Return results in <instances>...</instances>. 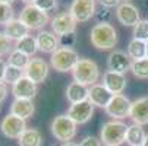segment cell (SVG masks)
I'll list each match as a JSON object with an SVG mask.
<instances>
[{
	"mask_svg": "<svg viewBox=\"0 0 148 146\" xmlns=\"http://www.w3.org/2000/svg\"><path fill=\"white\" fill-rule=\"evenodd\" d=\"M90 41L98 50H112L117 44V31L110 24H95L91 28Z\"/></svg>",
	"mask_w": 148,
	"mask_h": 146,
	"instance_id": "1",
	"label": "cell"
},
{
	"mask_svg": "<svg viewBox=\"0 0 148 146\" xmlns=\"http://www.w3.org/2000/svg\"><path fill=\"white\" fill-rule=\"evenodd\" d=\"M128 127L122 120H110L104 123L100 130V140L104 146H120L126 142Z\"/></svg>",
	"mask_w": 148,
	"mask_h": 146,
	"instance_id": "2",
	"label": "cell"
},
{
	"mask_svg": "<svg viewBox=\"0 0 148 146\" xmlns=\"http://www.w3.org/2000/svg\"><path fill=\"white\" fill-rule=\"evenodd\" d=\"M72 76L75 82H79L85 86H92L98 82L101 73L100 67L91 58H79L75 69L72 70Z\"/></svg>",
	"mask_w": 148,
	"mask_h": 146,
	"instance_id": "3",
	"label": "cell"
},
{
	"mask_svg": "<svg viewBox=\"0 0 148 146\" xmlns=\"http://www.w3.org/2000/svg\"><path fill=\"white\" fill-rule=\"evenodd\" d=\"M50 129H51V134L56 140L66 143V142H72V139L76 136L78 124L68 114H60L53 118Z\"/></svg>",
	"mask_w": 148,
	"mask_h": 146,
	"instance_id": "4",
	"label": "cell"
},
{
	"mask_svg": "<svg viewBox=\"0 0 148 146\" xmlns=\"http://www.w3.org/2000/svg\"><path fill=\"white\" fill-rule=\"evenodd\" d=\"M19 20L22 24H25L28 29L43 31V28L50 22V16L47 12L38 9L35 5H25L19 13Z\"/></svg>",
	"mask_w": 148,
	"mask_h": 146,
	"instance_id": "5",
	"label": "cell"
},
{
	"mask_svg": "<svg viewBox=\"0 0 148 146\" xmlns=\"http://www.w3.org/2000/svg\"><path fill=\"white\" fill-rule=\"evenodd\" d=\"M79 58H81L79 54L73 48H62L60 47L56 53L51 54L50 63L56 72L66 73V72H72L75 69Z\"/></svg>",
	"mask_w": 148,
	"mask_h": 146,
	"instance_id": "6",
	"label": "cell"
},
{
	"mask_svg": "<svg viewBox=\"0 0 148 146\" xmlns=\"http://www.w3.org/2000/svg\"><path fill=\"white\" fill-rule=\"evenodd\" d=\"M131 105H132V101L128 96H125L123 94H117V95H113L109 105L104 110L113 120H122V118L129 117Z\"/></svg>",
	"mask_w": 148,
	"mask_h": 146,
	"instance_id": "7",
	"label": "cell"
},
{
	"mask_svg": "<svg viewBox=\"0 0 148 146\" xmlns=\"http://www.w3.org/2000/svg\"><path fill=\"white\" fill-rule=\"evenodd\" d=\"M69 12L75 18L76 22L79 24L88 22L97 13L95 0H73L69 7Z\"/></svg>",
	"mask_w": 148,
	"mask_h": 146,
	"instance_id": "8",
	"label": "cell"
},
{
	"mask_svg": "<svg viewBox=\"0 0 148 146\" xmlns=\"http://www.w3.org/2000/svg\"><path fill=\"white\" fill-rule=\"evenodd\" d=\"M0 130L9 139H19L27 130V123L25 120L9 113L6 117H3L2 123H0Z\"/></svg>",
	"mask_w": 148,
	"mask_h": 146,
	"instance_id": "9",
	"label": "cell"
},
{
	"mask_svg": "<svg viewBox=\"0 0 148 146\" xmlns=\"http://www.w3.org/2000/svg\"><path fill=\"white\" fill-rule=\"evenodd\" d=\"M76 20L75 18L71 15V12H60L57 13L51 20H50V25H51V31L56 35H65L69 32H75L76 31Z\"/></svg>",
	"mask_w": 148,
	"mask_h": 146,
	"instance_id": "10",
	"label": "cell"
},
{
	"mask_svg": "<svg viewBox=\"0 0 148 146\" xmlns=\"http://www.w3.org/2000/svg\"><path fill=\"white\" fill-rule=\"evenodd\" d=\"M24 73L28 79H31L34 83L44 82L49 76V65L44 58L34 57L29 60L28 66L24 69Z\"/></svg>",
	"mask_w": 148,
	"mask_h": 146,
	"instance_id": "11",
	"label": "cell"
},
{
	"mask_svg": "<svg viewBox=\"0 0 148 146\" xmlns=\"http://www.w3.org/2000/svg\"><path fill=\"white\" fill-rule=\"evenodd\" d=\"M116 18L123 26H135L139 20V10L131 2H122L116 7Z\"/></svg>",
	"mask_w": 148,
	"mask_h": 146,
	"instance_id": "12",
	"label": "cell"
},
{
	"mask_svg": "<svg viewBox=\"0 0 148 146\" xmlns=\"http://www.w3.org/2000/svg\"><path fill=\"white\" fill-rule=\"evenodd\" d=\"M94 114V105L88 101H81L76 104H71L68 110V115L76 123V124H85L92 118Z\"/></svg>",
	"mask_w": 148,
	"mask_h": 146,
	"instance_id": "13",
	"label": "cell"
},
{
	"mask_svg": "<svg viewBox=\"0 0 148 146\" xmlns=\"http://www.w3.org/2000/svg\"><path fill=\"white\" fill-rule=\"evenodd\" d=\"M131 65H132L131 57L128 56L126 51H122V50H114L107 57L109 70H113V72H117V73L125 75L128 70H131Z\"/></svg>",
	"mask_w": 148,
	"mask_h": 146,
	"instance_id": "14",
	"label": "cell"
},
{
	"mask_svg": "<svg viewBox=\"0 0 148 146\" xmlns=\"http://www.w3.org/2000/svg\"><path fill=\"white\" fill-rule=\"evenodd\" d=\"M38 92L37 83H34L27 76L21 77L15 85H12V94L15 99H34Z\"/></svg>",
	"mask_w": 148,
	"mask_h": 146,
	"instance_id": "15",
	"label": "cell"
},
{
	"mask_svg": "<svg viewBox=\"0 0 148 146\" xmlns=\"http://www.w3.org/2000/svg\"><path fill=\"white\" fill-rule=\"evenodd\" d=\"M103 85L113 95H117V94H123V91L126 89V85H128V80H126V76L123 73L106 70L103 75Z\"/></svg>",
	"mask_w": 148,
	"mask_h": 146,
	"instance_id": "16",
	"label": "cell"
},
{
	"mask_svg": "<svg viewBox=\"0 0 148 146\" xmlns=\"http://www.w3.org/2000/svg\"><path fill=\"white\" fill-rule=\"evenodd\" d=\"M129 118L134 121V124L147 126L148 124V96H141L132 101Z\"/></svg>",
	"mask_w": 148,
	"mask_h": 146,
	"instance_id": "17",
	"label": "cell"
},
{
	"mask_svg": "<svg viewBox=\"0 0 148 146\" xmlns=\"http://www.w3.org/2000/svg\"><path fill=\"white\" fill-rule=\"evenodd\" d=\"M113 98V94L106 88L103 83H95L90 88V94H88V101L92 104L94 107H100V108H106L109 105L110 99Z\"/></svg>",
	"mask_w": 148,
	"mask_h": 146,
	"instance_id": "18",
	"label": "cell"
},
{
	"mask_svg": "<svg viewBox=\"0 0 148 146\" xmlns=\"http://www.w3.org/2000/svg\"><path fill=\"white\" fill-rule=\"evenodd\" d=\"M37 44H38V50L47 53V54H53L60 48L59 44V37L53 32V31H40L37 34Z\"/></svg>",
	"mask_w": 148,
	"mask_h": 146,
	"instance_id": "19",
	"label": "cell"
},
{
	"mask_svg": "<svg viewBox=\"0 0 148 146\" xmlns=\"http://www.w3.org/2000/svg\"><path fill=\"white\" fill-rule=\"evenodd\" d=\"M34 113H35V105L32 99H15L10 105V114L22 120L32 117Z\"/></svg>",
	"mask_w": 148,
	"mask_h": 146,
	"instance_id": "20",
	"label": "cell"
},
{
	"mask_svg": "<svg viewBox=\"0 0 148 146\" xmlns=\"http://www.w3.org/2000/svg\"><path fill=\"white\" fill-rule=\"evenodd\" d=\"M88 94H90V88L75 80L69 83L66 88V99L71 104H76V102L88 99Z\"/></svg>",
	"mask_w": 148,
	"mask_h": 146,
	"instance_id": "21",
	"label": "cell"
},
{
	"mask_svg": "<svg viewBox=\"0 0 148 146\" xmlns=\"http://www.w3.org/2000/svg\"><path fill=\"white\" fill-rule=\"evenodd\" d=\"M10 39L13 41H19L21 38H24L27 35H29V29L25 24H22L19 19H13L5 26V31H3Z\"/></svg>",
	"mask_w": 148,
	"mask_h": 146,
	"instance_id": "22",
	"label": "cell"
},
{
	"mask_svg": "<svg viewBox=\"0 0 148 146\" xmlns=\"http://www.w3.org/2000/svg\"><path fill=\"white\" fill-rule=\"evenodd\" d=\"M19 146H41L43 145V134L38 129H27L22 136L18 139Z\"/></svg>",
	"mask_w": 148,
	"mask_h": 146,
	"instance_id": "23",
	"label": "cell"
},
{
	"mask_svg": "<svg viewBox=\"0 0 148 146\" xmlns=\"http://www.w3.org/2000/svg\"><path fill=\"white\" fill-rule=\"evenodd\" d=\"M147 137V133L142 126L139 124H132L128 127V134H126V143L129 146H142L144 140Z\"/></svg>",
	"mask_w": 148,
	"mask_h": 146,
	"instance_id": "24",
	"label": "cell"
},
{
	"mask_svg": "<svg viewBox=\"0 0 148 146\" xmlns=\"http://www.w3.org/2000/svg\"><path fill=\"white\" fill-rule=\"evenodd\" d=\"M15 48L25 53L27 56H34L37 51H38V44H37V37H32V35H27L24 38H21L19 41H16L15 44Z\"/></svg>",
	"mask_w": 148,
	"mask_h": 146,
	"instance_id": "25",
	"label": "cell"
},
{
	"mask_svg": "<svg viewBox=\"0 0 148 146\" xmlns=\"http://www.w3.org/2000/svg\"><path fill=\"white\" fill-rule=\"evenodd\" d=\"M128 56L131 57V60H141V58H145L147 57V43L144 41H139V39H135L132 38L128 44Z\"/></svg>",
	"mask_w": 148,
	"mask_h": 146,
	"instance_id": "26",
	"label": "cell"
},
{
	"mask_svg": "<svg viewBox=\"0 0 148 146\" xmlns=\"http://www.w3.org/2000/svg\"><path fill=\"white\" fill-rule=\"evenodd\" d=\"M29 56H27L25 53H22V51H19V50H13L9 56H8V65H10V66H15V67H19V69H25L27 66H28V63H29Z\"/></svg>",
	"mask_w": 148,
	"mask_h": 146,
	"instance_id": "27",
	"label": "cell"
},
{
	"mask_svg": "<svg viewBox=\"0 0 148 146\" xmlns=\"http://www.w3.org/2000/svg\"><path fill=\"white\" fill-rule=\"evenodd\" d=\"M131 72L138 79H148V58L134 60L131 65Z\"/></svg>",
	"mask_w": 148,
	"mask_h": 146,
	"instance_id": "28",
	"label": "cell"
},
{
	"mask_svg": "<svg viewBox=\"0 0 148 146\" xmlns=\"http://www.w3.org/2000/svg\"><path fill=\"white\" fill-rule=\"evenodd\" d=\"M132 35H134L135 39L148 43V19H141L139 20V22L134 26Z\"/></svg>",
	"mask_w": 148,
	"mask_h": 146,
	"instance_id": "29",
	"label": "cell"
},
{
	"mask_svg": "<svg viewBox=\"0 0 148 146\" xmlns=\"http://www.w3.org/2000/svg\"><path fill=\"white\" fill-rule=\"evenodd\" d=\"M25 73L22 69H19V67H15V66H10L8 65L6 67V72H5V82L6 83H10V85H15V83L21 79V77H24Z\"/></svg>",
	"mask_w": 148,
	"mask_h": 146,
	"instance_id": "30",
	"label": "cell"
},
{
	"mask_svg": "<svg viewBox=\"0 0 148 146\" xmlns=\"http://www.w3.org/2000/svg\"><path fill=\"white\" fill-rule=\"evenodd\" d=\"M13 16H15V10L12 5L0 2V25L6 26L10 20H13Z\"/></svg>",
	"mask_w": 148,
	"mask_h": 146,
	"instance_id": "31",
	"label": "cell"
},
{
	"mask_svg": "<svg viewBox=\"0 0 148 146\" xmlns=\"http://www.w3.org/2000/svg\"><path fill=\"white\" fill-rule=\"evenodd\" d=\"M12 51V39L5 32H0V57L9 56Z\"/></svg>",
	"mask_w": 148,
	"mask_h": 146,
	"instance_id": "32",
	"label": "cell"
},
{
	"mask_svg": "<svg viewBox=\"0 0 148 146\" xmlns=\"http://www.w3.org/2000/svg\"><path fill=\"white\" fill-rule=\"evenodd\" d=\"M59 44L62 48H72L76 44V32H69L59 37Z\"/></svg>",
	"mask_w": 148,
	"mask_h": 146,
	"instance_id": "33",
	"label": "cell"
},
{
	"mask_svg": "<svg viewBox=\"0 0 148 146\" xmlns=\"http://www.w3.org/2000/svg\"><path fill=\"white\" fill-rule=\"evenodd\" d=\"M34 5L38 9H41L43 12H47V13L57 7V2H56V0H35Z\"/></svg>",
	"mask_w": 148,
	"mask_h": 146,
	"instance_id": "34",
	"label": "cell"
},
{
	"mask_svg": "<svg viewBox=\"0 0 148 146\" xmlns=\"http://www.w3.org/2000/svg\"><path fill=\"white\" fill-rule=\"evenodd\" d=\"M95 16H97V19H98V24H109L113 15H112L110 9L103 7L101 10H98V12L95 13Z\"/></svg>",
	"mask_w": 148,
	"mask_h": 146,
	"instance_id": "35",
	"label": "cell"
},
{
	"mask_svg": "<svg viewBox=\"0 0 148 146\" xmlns=\"http://www.w3.org/2000/svg\"><path fill=\"white\" fill-rule=\"evenodd\" d=\"M101 145H103L101 140L95 136H85L79 143V146H101Z\"/></svg>",
	"mask_w": 148,
	"mask_h": 146,
	"instance_id": "36",
	"label": "cell"
},
{
	"mask_svg": "<svg viewBox=\"0 0 148 146\" xmlns=\"http://www.w3.org/2000/svg\"><path fill=\"white\" fill-rule=\"evenodd\" d=\"M100 5L106 9H112V7H117L120 5V0H98Z\"/></svg>",
	"mask_w": 148,
	"mask_h": 146,
	"instance_id": "37",
	"label": "cell"
},
{
	"mask_svg": "<svg viewBox=\"0 0 148 146\" xmlns=\"http://www.w3.org/2000/svg\"><path fill=\"white\" fill-rule=\"evenodd\" d=\"M8 96V83L5 80H0V102H3Z\"/></svg>",
	"mask_w": 148,
	"mask_h": 146,
	"instance_id": "38",
	"label": "cell"
},
{
	"mask_svg": "<svg viewBox=\"0 0 148 146\" xmlns=\"http://www.w3.org/2000/svg\"><path fill=\"white\" fill-rule=\"evenodd\" d=\"M6 67H8V63H6V61H5L3 58H0V80H3V79H5Z\"/></svg>",
	"mask_w": 148,
	"mask_h": 146,
	"instance_id": "39",
	"label": "cell"
},
{
	"mask_svg": "<svg viewBox=\"0 0 148 146\" xmlns=\"http://www.w3.org/2000/svg\"><path fill=\"white\" fill-rule=\"evenodd\" d=\"M62 146H79V145H76L73 142H66V143H62Z\"/></svg>",
	"mask_w": 148,
	"mask_h": 146,
	"instance_id": "40",
	"label": "cell"
},
{
	"mask_svg": "<svg viewBox=\"0 0 148 146\" xmlns=\"http://www.w3.org/2000/svg\"><path fill=\"white\" fill-rule=\"evenodd\" d=\"M21 2H24L25 5H34L35 0H21Z\"/></svg>",
	"mask_w": 148,
	"mask_h": 146,
	"instance_id": "41",
	"label": "cell"
},
{
	"mask_svg": "<svg viewBox=\"0 0 148 146\" xmlns=\"http://www.w3.org/2000/svg\"><path fill=\"white\" fill-rule=\"evenodd\" d=\"M0 2H3V3H9V5H12L15 0H0Z\"/></svg>",
	"mask_w": 148,
	"mask_h": 146,
	"instance_id": "42",
	"label": "cell"
},
{
	"mask_svg": "<svg viewBox=\"0 0 148 146\" xmlns=\"http://www.w3.org/2000/svg\"><path fill=\"white\" fill-rule=\"evenodd\" d=\"M142 146H148V133H147V137H145V140H144Z\"/></svg>",
	"mask_w": 148,
	"mask_h": 146,
	"instance_id": "43",
	"label": "cell"
},
{
	"mask_svg": "<svg viewBox=\"0 0 148 146\" xmlns=\"http://www.w3.org/2000/svg\"><path fill=\"white\" fill-rule=\"evenodd\" d=\"M147 58H148V43H147Z\"/></svg>",
	"mask_w": 148,
	"mask_h": 146,
	"instance_id": "44",
	"label": "cell"
},
{
	"mask_svg": "<svg viewBox=\"0 0 148 146\" xmlns=\"http://www.w3.org/2000/svg\"><path fill=\"white\" fill-rule=\"evenodd\" d=\"M123 2H129V0H123Z\"/></svg>",
	"mask_w": 148,
	"mask_h": 146,
	"instance_id": "45",
	"label": "cell"
}]
</instances>
